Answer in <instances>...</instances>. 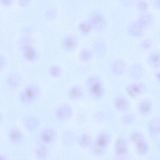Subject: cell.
<instances>
[{
    "label": "cell",
    "mask_w": 160,
    "mask_h": 160,
    "mask_svg": "<svg viewBox=\"0 0 160 160\" xmlns=\"http://www.w3.org/2000/svg\"><path fill=\"white\" fill-rule=\"evenodd\" d=\"M46 13L47 17L50 20L53 19L56 15L55 10L53 8L48 9Z\"/></svg>",
    "instance_id": "d590c367"
},
{
    "label": "cell",
    "mask_w": 160,
    "mask_h": 160,
    "mask_svg": "<svg viewBox=\"0 0 160 160\" xmlns=\"http://www.w3.org/2000/svg\"><path fill=\"white\" fill-rule=\"evenodd\" d=\"M129 74L132 79L139 80L142 78L144 75V69L142 66L139 64H133L129 68Z\"/></svg>",
    "instance_id": "ffe728a7"
},
{
    "label": "cell",
    "mask_w": 160,
    "mask_h": 160,
    "mask_svg": "<svg viewBox=\"0 0 160 160\" xmlns=\"http://www.w3.org/2000/svg\"><path fill=\"white\" fill-rule=\"evenodd\" d=\"M134 145L136 153L139 156L146 155L149 152L150 145L145 139L138 142Z\"/></svg>",
    "instance_id": "603a6c76"
},
{
    "label": "cell",
    "mask_w": 160,
    "mask_h": 160,
    "mask_svg": "<svg viewBox=\"0 0 160 160\" xmlns=\"http://www.w3.org/2000/svg\"><path fill=\"white\" fill-rule=\"evenodd\" d=\"M129 139L131 142L134 144L145 139L142 133L138 131L133 132L130 134Z\"/></svg>",
    "instance_id": "83f0119b"
},
{
    "label": "cell",
    "mask_w": 160,
    "mask_h": 160,
    "mask_svg": "<svg viewBox=\"0 0 160 160\" xmlns=\"http://www.w3.org/2000/svg\"><path fill=\"white\" fill-rule=\"evenodd\" d=\"M6 59L4 55L0 54V71L4 68L6 64Z\"/></svg>",
    "instance_id": "f35d334b"
},
{
    "label": "cell",
    "mask_w": 160,
    "mask_h": 160,
    "mask_svg": "<svg viewBox=\"0 0 160 160\" xmlns=\"http://www.w3.org/2000/svg\"><path fill=\"white\" fill-rule=\"evenodd\" d=\"M153 6L156 9L159 10L160 9V0H153L152 2Z\"/></svg>",
    "instance_id": "ab89813d"
},
{
    "label": "cell",
    "mask_w": 160,
    "mask_h": 160,
    "mask_svg": "<svg viewBox=\"0 0 160 160\" xmlns=\"http://www.w3.org/2000/svg\"><path fill=\"white\" fill-rule=\"evenodd\" d=\"M7 137L9 141L14 145H18L22 142L24 135L19 128L16 127L10 128L8 131Z\"/></svg>",
    "instance_id": "8fae6325"
},
{
    "label": "cell",
    "mask_w": 160,
    "mask_h": 160,
    "mask_svg": "<svg viewBox=\"0 0 160 160\" xmlns=\"http://www.w3.org/2000/svg\"><path fill=\"white\" fill-rule=\"evenodd\" d=\"M113 156L115 159H128L130 157L129 150L126 139L122 136L118 137L114 142Z\"/></svg>",
    "instance_id": "277c9868"
},
{
    "label": "cell",
    "mask_w": 160,
    "mask_h": 160,
    "mask_svg": "<svg viewBox=\"0 0 160 160\" xmlns=\"http://www.w3.org/2000/svg\"><path fill=\"white\" fill-rule=\"evenodd\" d=\"M135 4L138 11L141 13L147 12L150 6L149 3L146 0H138Z\"/></svg>",
    "instance_id": "f1b7e54d"
},
{
    "label": "cell",
    "mask_w": 160,
    "mask_h": 160,
    "mask_svg": "<svg viewBox=\"0 0 160 160\" xmlns=\"http://www.w3.org/2000/svg\"><path fill=\"white\" fill-rule=\"evenodd\" d=\"M23 82L22 75L17 72H12L7 76L6 82L7 85L12 88H16L19 87Z\"/></svg>",
    "instance_id": "e0dca14e"
},
{
    "label": "cell",
    "mask_w": 160,
    "mask_h": 160,
    "mask_svg": "<svg viewBox=\"0 0 160 160\" xmlns=\"http://www.w3.org/2000/svg\"><path fill=\"white\" fill-rule=\"evenodd\" d=\"M147 128L149 135L152 137L156 138L160 133V119L159 117H155L148 121Z\"/></svg>",
    "instance_id": "9c48e42d"
},
{
    "label": "cell",
    "mask_w": 160,
    "mask_h": 160,
    "mask_svg": "<svg viewBox=\"0 0 160 160\" xmlns=\"http://www.w3.org/2000/svg\"><path fill=\"white\" fill-rule=\"evenodd\" d=\"M140 46L143 49L148 50L152 47V41L150 39L145 38L140 43Z\"/></svg>",
    "instance_id": "1f68e13d"
},
{
    "label": "cell",
    "mask_w": 160,
    "mask_h": 160,
    "mask_svg": "<svg viewBox=\"0 0 160 160\" xmlns=\"http://www.w3.org/2000/svg\"><path fill=\"white\" fill-rule=\"evenodd\" d=\"M22 123L25 129L30 132H33L37 130L40 124L38 119L32 115H28L23 117Z\"/></svg>",
    "instance_id": "30bf717a"
},
{
    "label": "cell",
    "mask_w": 160,
    "mask_h": 160,
    "mask_svg": "<svg viewBox=\"0 0 160 160\" xmlns=\"http://www.w3.org/2000/svg\"><path fill=\"white\" fill-rule=\"evenodd\" d=\"M78 29L80 33L84 35L88 34L93 30L92 26L88 21L80 22L78 25Z\"/></svg>",
    "instance_id": "484cf974"
},
{
    "label": "cell",
    "mask_w": 160,
    "mask_h": 160,
    "mask_svg": "<svg viewBox=\"0 0 160 160\" xmlns=\"http://www.w3.org/2000/svg\"><path fill=\"white\" fill-rule=\"evenodd\" d=\"M57 134L52 128H46L42 131L39 134V138L41 142L46 144L53 143L56 140Z\"/></svg>",
    "instance_id": "7c38bea8"
},
{
    "label": "cell",
    "mask_w": 160,
    "mask_h": 160,
    "mask_svg": "<svg viewBox=\"0 0 160 160\" xmlns=\"http://www.w3.org/2000/svg\"><path fill=\"white\" fill-rule=\"evenodd\" d=\"M93 56L92 51L88 48L82 49L79 54L80 60L83 62H87L90 61Z\"/></svg>",
    "instance_id": "cb8c5ba5"
},
{
    "label": "cell",
    "mask_w": 160,
    "mask_h": 160,
    "mask_svg": "<svg viewBox=\"0 0 160 160\" xmlns=\"http://www.w3.org/2000/svg\"><path fill=\"white\" fill-rule=\"evenodd\" d=\"M147 61L152 68L157 69L160 66V52L159 51L155 50L151 52L147 58Z\"/></svg>",
    "instance_id": "7402d4cb"
},
{
    "label": "cell",
    "mask_w": 160,
    "mask_h": 160,
    "mask_svg": "<svg viewBox=\"0 0 160 160\" xmlns=\"http://www.w3.org/2000/svg\"><path fill=\"white\" fill-rule=\"evenodd\" d=\"M14 0H0V4L5 8H9L13 4Z\"/></svg>",
    "instance_id": "8d00e7d4"
},
{
    "label": "cell",
    "mask_w": 160,
    "mask_h": 160,
    "mask_svg": "<svg viewBox=\"0 0 160 160\" xmlns=\"http://www.w3.org/2000/svg\"><path fill=\"white\" fill-rule=\"evenodd\" d=\"M153 15L149 12L141 13L136 21L140 25L146 29L151 26L154 21Z\"/></svg>",
    "instance_id": "ac0fdd59"
},
{
    "label": "cell",
    "mask_w": 160,
    "mask_h": 160,
    "mask_svg": "<svg viewBox=\"0 0 160 160\" xmlns=\"http://www.w3.org/2000/svg\"><path fill=\"white\" fill-rule=\"evenodd\" d=\"M88 21L91 24L93 30L97 31H103L107 26V20L104 15L98 10H94L90 13Z\"/></svg>",
    "instance_id": "5b68a950"
},
{
    "label": "cell",
    "mask_w": 160,
    "mask_h": 160,
    "mask_svg": "<svg viewBox=\"0 0 160 160\" xmlns=\"http://www.w3.org/2000/svg\"><path fill=\"white\" fill-rule=\"evenodd\" d=\"M72 113V110L70 105L67 103H63L57 108L55 112V115L59 121L64 122L69 120Z\"/></svg>",
    "instance_id": "8992f818"
},
{
    "label": "cell",
    "mask_w": 160,
    "mask_h": 160,
    "mask_svg": "<svg viewBox=\"0 0 160 160\" xmlns=\"http://www.w3.org/2000/svg\"><path fill=\"white\" fill-rule=\"evenodd\" d=\"M160 72L159 71L157 72L155 74V77L156 79L158 82H160Z\"/></svg>",
    "instance_id": "60d3db41"
},
{
    "label": "cell",
    "mask_w": 160,
    "mask_h": 160,
    "mask_svg": "<svg viewBox=\"0 0 160 160\" xmlns=\"http://www.w3.org/2000/svg\"><path fill=\"white\" fill-rule=\"evenodd\" d=\"M35 154L38 158L43 159L47 157L48 154V151L46 147L41 146L36 149Z\"/></svg>",
    "instance_id": "f546056e"
},
{
    "label": "cell",
    "mask_w": 160,
    "mask_h": 160,
    "mask_svg": "<svg viewBox=\"0 0 160 160\" xmlns=\"http://www.w3.org/2000/svg\"><path fill=\"white\" fill-rule=\"evenodd\" d=\"M78 44V40L75 36L72 35H68L65 36L60 42L61 48L64 50L68 52L74 51L77 48Z\"/></svg>",
    "instance_id": "ba28073f"
},
{
    "label": "cell",
    "mask_w": 160,
    "mask_h": 160,
    "mask_svg": "<svg viewBox=\"0 0 160 160\" xmlns=\"http://www.w3.org/2000/svg\"><path fill=\"white\" fill-rule=\"evenodd\" d=\"M7 156L3 153H0V160L7 159Z\"/></svg>",
    "instance_id": "b9f144b4"
},
{
    "label": "cell",
    "mask_w": 160,
    "mask_h": 160,
    "mask_svg": "<svg viewBox=\"0 0 160 160\" xmlns=\"http://www.w3.org/2000/svg\"><path fill=\"white\" fill-rule=\"evenodd\" d=\"M146 85L142 83H133L128 85L126 88V93L129 97L135 98L144 93L147 90Z\"/></svg>",
    "instance_id": "52a82bcc"
},
{
    "label": "cell",
    "mask_w": 160,
    "mask_h": 160,
    "mask_svg": "<svg viewBox=\"0 0 160 160\" xmlns=\"http://www.w3.org/2000/svg\"><path fill=\"white\" fill-rule=\"evenodd\" d=\"M145 29L136 21L129 23L127 27L128 34L130 36L135 38L142 37L144 34Z\"/></svg>",
    "instance_id": "4fadbf2b"
},
{
    "label": "cell",
    "mask_w": 160,
    "mask_h": 160,
    "mask_svg": "<svg viewBox=\"0 0 160 160\" xmlns=\"http://www.w3.org/2000/svg\"><path fill=\"white\" fill-rule=\"evenodd\" d=\"M111 140L110 134L106 132H102L98 135L91 146L92 153L97 156H102L107 152Z\"/></svg>",
    "instance_id": "7a4b0ae2"
},
{
    "label": "cell",
    "mask_w": 160,
    "mask_h": 160,
    "mask_svg": "<svg viewBox=\"0 0 160 160\" xmlns=\"http://www.w3.org/2000/svg\"><path fill=\"white\" fill-rule=\"evenodd\" d=\"M85 84L92 99L98 100L102 98L104 93V89L99 76L96 74L90 75L86 78Z\"/></svg>",
    "instance_id": "6da1fadb"
},
{
    "label": "cell",
    "mask_w": 160,
    "mask_h": 160,
    "mask_svg": "<svg viewBox=\"0 0 160 160\" xmlns=\"http://www.w3.org/2000/svg\"><path fill=\"white\" fill-rule=\"evenodd\" d=\"M31 40L28 37H23L20 39L19 44L21 49L25 47L31 45Z\"/></svg>",
    "instance_id": "d6a6232c"
},
{
    "label": "cell",
    "mask_w": 160,
    "mask_h": 160,
    "mask_svg": "<svg viewBox=\"0 0 160 160\" xmlns=\"http://www.w3.org/2000/svg\"><path fill=\"white\" fill-rule=\"evenodd\" d=\"M113 106L117 111L120 112H125L129 108L130 104L128 100L125 97L119 96L116 97L114 99Z\"/></svg>",
    "instance_id": "2e32d148"
},
{
    "label": "cell",
    "mask_w": 160,
    "mask_h": 160,
    "mask_svg": "<svg viewBox=\"0 0 160 160\" xmlns=\"http://www.w3.org/2000/svg\"><path fill=\"white\" fill-rule=\"evenodd\" d=\"M136 117L135 114L132 112H128L123 115L121 120L123 124L130 125L133 123L135 121Z\"/></svg>",
    "instance_id": "4316f807"
},
{
    "label": "cell",
    "mask_w": 160,
    "mask_h": 160,
    "mask_svg": "<svg viewBox=\"0 0 160 160\" xmlns=\"http://www.w3.org/2000/svg\"><path fill=\"white\" fill-rule=\"evenodd\" d=\"M2 117L1 113H0V125L2 123Z\"/></svg>",
    "instance_id": "7bdbcfd3"
},
{
    "label": "cell",
    "mask_w": 160,
    "mask_h": 160,
    "mask_svg": "<svg viewBox=\"0 0 160 160\" xmlns=\"http://www.w3.org/2000/svg\"><path fill=\"white\" fill-rule=\"evenodd\" d=\"M94 120L97 122H101L104 120L105 115L104 113L102 111H98L94 115Z\"/></svg>",
    "instance_id": "e575fe53"
},
{
    "label": "cell",
    "mask_w": 160,
    "mask_h": 160,
    "mask_svg": "<svg viewBox=\"0 0 160 160\" xmlns=\"http://www.w3.org/2000/svg\"><path fill=\"white\" fill-rule=\"evenodd\" d=\"M110 70L115 76H121L125 72L127 66L124 61L120 59L114 60L110 65Z\"/></svg>",
    "instance_id": "5bb4252c"
},
{
    "label": "cell",
    "mask_w": 160,
    "mask_h": 160,
    "mask_svg": "<svg viewBox=\"0 0 160 160\" xmlns=\"http://www.w3.org/2000/svg\"><path fill=\"white\" fill-rule=\"evenodd\" d=\"M138 0H120L122 5L125 8H129L136 4Z\"/></svg>",
    "instance_id": "836d02e7"
},
{
    "label": "cell",
    "mask_w": 160,
    "mask_h": 160,
    "mask_svg": "<svg viewBox=\"0 0 160 160\" xmlns=\"http://www.w3.org/2000/svg\"><path fill=\"white\" fill-rule=\"evenodd\" d=\"M21 50L23 56L27 61L33 62L37 59L38 56L37 51L32 45L26 46Z\"/></svg>",
    "instance_id": "44dd1931"
},
{
    "label": "cell",
    "mask_w": 160,
    "mask_h": 160,
    "mask_svg": "<svg viewBox=\"0 0 160 160\" xmlns=\"http://www.w3.org/2000/svg\"><path fill=\"white\" fill-rule=\"evenodd\" d=\"M84 95V91L82 87L78 85L72 86L68 91V95L71 100L76 101L82 98Z\"/></svg>",
    "instance_id": "d6986e66"
},
{
    "label": "cell",
    "mask_w": 160,
    "mask_h": 160,
    "mask_svg": "<svg viewBox=\"0 0 160 160\" xmlns=\"http://www.w3.org/2000/svg\"><path fill=\"white\" fill-rule=\"evenodd\" d=\"M41 90L38 86L32 84L25 87L21 91L19 95L20 102L24 105L31 104L39 98Z\"/></svg>",
    "instance_id": "3957f363"
},
{
    "label": "cell",
    "mask_w": 160,
    "mask_h": 160,
    "mask_svg": "<svg viewBox=\"0 0 160 160\" xmlns=\"http://www.w3.org/2000/svg\"><path fill=\"white\" fill-rule=\"evenodd\" d=\"M153 109L152 102L149 99H145L141 101L137 106V110L139 115L142 117L149 115Z\"/></svg>",
    "instance_id": "9a60e30c"
},
{
    "label": "cell",
    "mask_w": 160,
    "mask_h": 160,
    "mask_svg": "<svg viewBox=\"0 0 160 160\" xmlns=\"http://www.w3.org/2000/svg\"><path fill=\"white\" fill-rule=\"evenodd\" d=\"M91 136L87 134L81 135L79 139L78 143L80 147L83 148L90 147L93 142Z\"/></svg>",
    "instance_id": "d4e9b609"
},
{
    "label": "cell",
    "mask_w": 160,
    "mask_h": 160,
    "mask_svg": "<svg viewBox=\"0 0 160 160\" xmlns=\"http://www.w3.org/2000/svg\"><path fill=\"white\" fill-rule=\"evenodd\" d=\"M30 2L31 0H17V3L20 7L24 8L27 7Z\"/></svg>",
    "instance_id": "74e56055"
},
{
    "label": "cell",
    "mask_w": 160,
    "mask_h": 160,
    "mask_svg": "<svg viewBox=\"0 0 160 160\" xmlns=\"http://www.w3.org/2000/svg\"><path fill=\"white\" fill-rule=\"evenodd\" d=\"M62 71L61 68L59 66L56 65L51 66L48 70L49 75L51 77L54 78H58L60 76Z\"/></svg>",
    "instance_id": "4dcf8cb0"
}]
</instances>
